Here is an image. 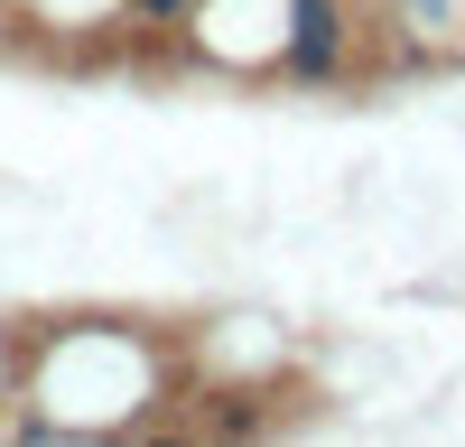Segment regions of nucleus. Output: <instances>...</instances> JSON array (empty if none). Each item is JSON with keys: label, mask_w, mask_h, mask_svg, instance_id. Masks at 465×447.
Masks as SVG:
<instances>
[{"label": "nucleus", "mask_w": 465, "mask_h": 447, "mask_svg": "<svg viewBox=\"0 0 465 447\" xmlns=\"http://www.w3.org/2000/svg\"><path fill=\"white\" fill-rule=\"evenodd\" d=\"M280 84H335L354 65V10L344 0H289V37H280Z\"/></svg>", "instance_id": "1"}]
</instances>
